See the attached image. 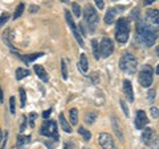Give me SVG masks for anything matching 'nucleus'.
I'll use <instances>...</instances> for the list:
<instances>
[{"mask_svg": "<svg viewBox=\"0 0 159 149\" xmlns=\"http://www.w3.org/2000/svg\"><path fill=\"white\" fill-rule=\"evenodd\" d=\"M40 133L45 137H52L54 141L60 140V135L57 132V123L54 120H45L40 128Z\"/></svg>", "mask_w": 159, "mask_h": 149, "instance_id": "nucleus-4", "label": "nucleus"}, {"mask_svg": "<svg viewBox=\"0 0 159 149\" xmlns=\"http://www.w3.org/2000/svg\"><path fill=\"white\" fill-rule=\"evenodd\" d=\"M117 8H109L107 12L105 15V23L107 25H110L111 23H114V20H116V16H117Z\"/></svg>", "mask_w": 159, "mask_h": 149, "instance_id": "nucleus-14", "label": "nucleus"}, {"mask_svg": "<svg viewBox=\"0 0 159 149\" xmlns=\"http://www.w3.org/2000/svg\"><path fill=\"white\" fill-rule=\"evenodd\" d=\"M60 2H62V3H69V0H60Z\"/></svg>", "mask_w": 159, "mask_h": 149, "instance_id": "nucleus-50", "label": "nucleus"}, {"mask_svg": "<svg viewBox=\"0 0 159 149\" xmlns=\"http://www.w3.org/2000/svg\"><path fill=\"white\" fill-rule=\"evenodd\" d=\"M129 33H130V27H129L127 19L121 17L117 21L116 25V40L121 44H126L129 40Z\"/></svg>", "mask_w": 159, "mask_h": 149, "instance_id": "nucleus-2", "label": "nucleus"}, {"mask_svg": "<svg viewBox=\"0 0 159 149\" xmlns=\"http://www.w3.org/2000/svg\"><path fill=\"white\" fill-rule=\"evenodd\" d=\"M147 124H148V119L146 116L145 111H142V110L137 111V117L134 120V126H135L137 130H143Z\"/></svg>", "mask_w": 159, "mask_h": 149, "instance_id": "nucleus-11", "label": "nucleus"}, {"mask_svg": "<svg viewBox=\"0 0 159 149\" xmlns=\"http://www.w3.org/2000/svg\"><path fill=\"white\" fill-rule=\"evenodd\" d=\"M111 124H113V128H114V132H116L117 137H118L121 141H123V135H122L121 130H119V124H118V120H117V117H116V116H113V117H111Z\"/></svg>", "mask_w": 159, "mask_h": 149, "instance_id": "nucleus-20", "label": "nucleus"}, {"mask_svg": "<svg viewBox=\"0 0 159 149\" xmlns=\"http://www.w3.org/2000/svg\"><path fill=\"white\" fill-rule=\"evenodd\" d=\"M84 17H85V21L89 25V28H90V31H93L98 24V13L90 4H86L85 12H84Z\"/></svg>", "mask_w": 159, "mask_h": 149, "instance_id": "nucleus-6", "label": "nucleus"}, {"mask_svg": "<svg viewBox=\"0 0 159 149\" xmlns=\"http://www.w3.org/2000/svg\"><path fill=\"white\" fill-rule=\"evenodd\" d=\"M96 117H97V113L96 112H90V113H86V116H85V121L88 124H93L94 120H96Z\"/></svg>", "mask_w": 159, "mask_h": 149, "instance_id": "nucleus-30", "label": "nucleus"}, {"mask_svg": "<svg viewBox=\"0 0 159 149\" xmlns=\"http://www.w3.org/2000/svg\"><path fill=\"white\" fill-rule=\"evenodd\" d=\"M72 11H73V15L76 17H80L82 15V12H81V7L78 6L77 3H72Z\"/></svg>", "mask_w": 159, "mask_h": 149, "instance_id": "nucleus-29", "label": "nucleus"}, {"mask_svg": "<svg viewBox=\"0 0 159 149\" xmlns=\"http://www.w3.org/2000/svg\"><path fill=\"white\" fill-rule=\"evenodd\" d=\"M27 123H28V117L24 115V116H23V120H21V126H20V132H24V131H25Z\"/></svg>", "mask_w": 159, "mask_h": 149, "instance_id": "nucleus-34", "label": "nucleus"}, {"mask_svg": "<svg viewBox=\"0 0 159 149\" xmlns=\"http://www.w3.org/2000/svg\"><path fill=\"white\" fill-rule=\"evenodd\" d=\"M92 48H93V54H94V58L99 59V42L98 40H92Z\"/></svg>", "mask_w": 159, "mask_h": 149, "instance_id": "nucleus-23", "label": "nucleus"}, {"mask_svg": "<svg viewBox=\"0 0 159 149\" xmlns=\"http://www.w3.org/2000/svg\"><path fill=\"white\" fill-rule=\"evenodd\" d=\"M36 117H37V113L36 112H31V113H29L28 121H29V127H31V128L34 127V120H36Z\"/></svg>", "mask_w": 159, "mask_h": 149, "instance_id": "nucleus-32", "label": "nucleus"}, {"mask_svg": "<svg viewBox=\"0 0 159 149\" xmlns=\"http://www.w3.org/2000/svg\"><path fill=\"white\" fill-rule=\"evenodd\" d=\"M2 147H0V149H6V145H7V141H8V133H6V137L2 140Z\"/></svg>", "mask_w": 159, "mask_h": 149, "instance_id": "nucleus-39", "label": "nucleus"}, {"mask_svg": "<svg viewBox=\"0 0 159 149\" xmlns=\"http://www.w3.org/2000/svg\"><path fill=\"white\" fill-rule=\"evenodd\" d=\"M146 24L154 31H159V11L148 9L146 12Z\"/></svg>", "mask_w": 159, "mask_h": 149, "instance_id": "nucleus-8", "label": "nucleus"}, {"mask_svg": "<svg viewBox=\"0 0 159 149\" xmlns=\"http://www.w3.org/2000/svg\"><path fill=\"white\" fill-rule=\"evenodd\" d=\"M60 126H61L64 132L72 133V128H70V126H69V123L66 121V119H65V116H64V113H60Z\"/></svg>", "mask_w": 159, "mask_h": 149, "instance_id": "nucleus-19", "label": "nucleus"}, {"mask_svg": "<svg viewBox=\"0 0 159 149\" xmlns=\"http://www.w3.org/2000/svg\"><path fill=\"white\" fill-rule=\"evenodd\" d=\"M61 74H62V79H68V65H66V61L65 59H61Z\"/></svg>", "mask_w": 159, "mask_h": 149, "instance_id": "nucleus-27", "label": "nucleus"}, {"mask_svg": "<svg viewBox=\"0 0 159 149\" xmlns=\"http://www.w3.org/2000/svg\"><path fill=\"white\" fill-rule=\"evenodd\" d=\"M4 102V95H3V90H2V86H0V103Z\"/></svg>", "mask_w": 159, "mask_h": 149, "instance_id": "nucleus-45", "label": "nucleus"}, {"mask_svg": "<svg viewBox=\"0 0 159 149\" xmlns=\"http://www.w3.org/2000/svg\"><path fill=\"white\" fill-rule=\"evenodd\" d=\"M51 112H52V110L44 111V112H43V117H44V119H45V120H47V119H48V116H49V115H51Z\"/></svg>", "mask_w": 159, "mask_h": 149, "instance_id": "nucleus-42", "label": "nucleus"}, {"mask_svg": "<svg viewBox=\"0 0 159 149\" xmlns=\"http://www.w3.org/2000/svg\"><path fill=\"white\" fill-rule=\"evenodd\" d=\"M69 120H70V123L73 124V126H76V124L78 123V111L76 110V108H72L70 112H69Z\"/></svg>", "mask_w": 159, "mask_h": 149, "instance_id": "nucleus-25", "label": "nucleus"}, {"mask_svg": "<svg viewBox=\"0 0 159 149\" xmlns=\"http://www.w3.org/2000/svg\"><path fill=\"white\" fill-rule=\"evenodd\" d=\"M2 38H3V41L7 44V45L9 46V49H12L13 50V46H12V40H13V33H12V31L11 29H7L6 32H4L3 34H2Z\"/></svg>", "mask_w": 159, "mask_h": 149, "instance_id": "nucleus-16", "label": "nucleus"}, {"mask_svg": "<svg viewBox=\"0 0 159 149\" xmlns=\"http://www.w3.org/2000/svg\"><path fill=\"white\" fill-rule=\"evenodd\" d=\"M37 11H39L37 6H31V7H29V12H31V13H36Z\"/></svg>", "mask_w": 159, "mask_h": 149, "instance_id": "nucleus-41", "label": "nucleus"}, {"mask_svg": "<svg viewBox=\"0 0 159 149\" xmlns=\"http://www.w3.org/2000/svg\"><path fill=\"white\" fill-rule=\"evenodd\" d=\"M138 61L131 53H125L119 59V69L127 74H134L137 71Z\"/></svg>", "mask_w": 159, "mask_h": 149, "instance_id": "nucleus-3", "label": "nucleus"}, {"mask_svg": "<svg viewBox=\"0 0 159 149\" xmlns=\"http://www.w3.org/2000/svg\"><path fill=\"white\" fill-rule=\"evenodd\" d=\"M44 56V53L43 52H39V53H32V54H27V56H23L21 57V61H24L28 65V63H31L33 62L34 59H37L40 57H43Z\"/></svg>", "mask_w": 159, "mask_h": 149, "instance_id": "nucleus-18", "label": "nucleus"}, {"mask_svg": "<svg viewBox=\"0 0 159 149\" xmlns=\"http://www.w3.org/2000/svg\"><path fill=\"white\" fill-rule=\"evenodd\" d=\"M150 113H151L152 117H159V110L157 107H151L150 108Z\"/></svg>", "mask_w": 159, "mask_h": 149, "instance_id": "nucleus-36", "label": "nucleus"}, {"mask_svg": "<svg viewBox=\"0 0 159 149\" xmlns=\"http://www.w3.org/2000/svg\"><path fill=\"white\" fill-rule=\"evenodd\" d=\"M94 3H96V6L99 9H102L103 7H105V3H103V0H94Z\"/></svg>", "mask_w": 159, "mask_h": 149, "instance_id": "nucleus-38", "label": "nucleus"}, {"mask_svg": "<svg viewBox=\"0 0 159 149\" xmlns=\"http://www.w3.org/2000/svg\"><path fill=\"white\" fill-rule=\"evenodd\" d=\"M155 74H158V75H159V63H158V66H157V70H155Z\"/></svg>", "mask_w": 159, "mask_h": 149, "instance_id": "nucleus-47", "label": "nucleus"}, {"mask_svg": "<svg viewBox=\"0 0 159 149\" xmlns=\"http://www.w3.org/2000/svg\"><path fill=\"white\" fill-rule=\"evenodd\" d=\"M29 74H31V73H29V70H28V69L17 67V69H16V73H15V77H16V79H17V81H21L23 78L28 77Z\"/></svg>", "mask_w": 159, "mask_h": 149, "instance_id": "nucleus-21", "label": "nucleus"}, {"mask_svg": "<svg viewBox=\"0 0 159 149\" xmlns=\"http://www.w3.org/2000/svg\"><path fill=\"white\" fill-rule=\"evenodd\" d=\"M154 2H155V0H143V4H145V6H150Z\"/></svg>", "mask_w": 159, "mask_h": 149, "instance_id": "nucleus-44", "label": "nucleus"}, {"mask_svg": "<svg viewBox=\"0 0 159 149\" xmlns=\"http://www.w3.org/2000/svg\"><path fill=\"white\" fill-rule=\"evenodd\" d=\"M19 94H20V107H25V102H27V95L24 88H19Z\"/></svg>", "mask_w": 159, "mask_h": 149, "instance_id": "nucleus-28", "label": "nucleus"}, {"mask_svg": "<svg viewBox=\"0 0 159 149\" xmlns=\"http://www.w3.org/2000/svg\"><path fill=\"white\" fill-rule=\"evenodd\" d=\"M78 133L82 136V138H84L85 141H89V140L92 138V133H90V131H88L86 128H84V127H80V128H78Z\"/></svg>", "mask_w": 159, "mask_h": 149, "instance_id": "nucleus-24", "label": "nucleus"}, {"mask_svg": "<svg viewBox=\"0 0 159 149\" xmlns=\"http://www.w3.org/2000/svg\"><path fill=\"white\" fill-rule=\"evenodd\" d=\"M3 140V133H2V130H0V141Z\"/></svg>", "mask_w": 159, "mask_h": 149, "instance_id": "nucleus-48", "label": "nucleus"}, {"mask_svg": "<svg viewBox=\"0 0 159 149\" xmlns=\"http://www.w3.org/2000/svg\"><path fill=\"white\" fill-rule=\"evenodd\" d=\"M29 141H31V136H29V135H28V136L20 135V136L17 137V149H23Z\"/></svg>", "mask_w": 159, "mask_h": 149, "instance_id": "nucleus-22", "label": "nucleus"}, {"mask_svg": "<svg viewBox=\"0 0 159 149\" xmlns=\"http://www.w3.org/2000/svg\"><path fill=\"white\" fill-rule=\"evenodd\" d=\"M98 143L102 149H117V145L114 143L113 137L109 133H99L98 135Z\"/></svg>", "mask_w": 159, "mask_h": 149, "instance_id": "nucleus-10", "label": "nucleus"}, {"mask_svg": "<svg viewBox=\"0 0 159 149\" xmlns=\"http://www.w3.org/2000/svg\"><path fill=\"white\" fill-rule=\"evenodd\" d=\"M123 92H125V96L129 102H134V91H133L131 82L129 79L123 81Z\"/></svg>", "mask_w": 159, "mask_h": 149, "instance_id": "nucleus-12", "label": "nucleus"}, {"mask_svg": "<svg viewBox=\"0 0 159 149\" xmlns=\"http://www.w3.org/2000/svg\"><path fill=\"white\" fill-rule=\"evenodd\" d=\"M65 19H66V23H68L69 28H70V31H72V33H73L74 38L77 40V42L80 44V46L84 48V46H85V44H84L82 36H81V34H80V31L77 29L76 24H74V21H73V17H72V15H70V12H69V11H65Z\"/></svg>", "mask_w": 159, "mask_h": 149, "instance_id": "nucleus-7", "label": "nucleus"}, {"mask_svg": "<svg viewBox=\"0 0 159 149\" xmlns=\"http://www.w3.org/2000/svg\"><path fill=\"white\" fill-rule=\"evenodd\" d=\"M24 8H25L24 3H20L19 6H17V8L15 9V12H13V20H16V19H19L20 16H21L23 12H24Z\"/></svg>", "mask_w": 159, "mask_h": 149, "instance_id": "nucleus-26", "label": "nucleus"}, {"mask_svg": "<svg viewBox=\"0 0 159 149\" xmlns=\"http://www.w3.org/2000/svg\"><path fill=\"white\" fill-rule=\"evenodd\" d=\"M114 50V44L109 37H103L101 40V44H99V54L103 58H107Z\"/></svg>", "mask_w": 159, "mask_h": 149, "instance_id": "nucleus-9", "label": "nucleus"}, {"mask_svg": "<svg viewBox=\"0 0 159 149\" xmlns=\"http://www.w3.org/2000/svg\"><path fill=\"white\" fill-rule=\"evenodd\" d=\"M147 96H148V102H152L155 99V90H148Z\"/></svg>", "mask_w": 159, "mask_h": 149, "instance_id": "nucleus-37", "label": "nucleus"}, {"mask_svg": "<svg viewBox=\"0 0 159 149\" xmlns=\"http://www.w3.org/2000/svg\"><path fill=\"white\" fill-rule=\"evenodd\" d=\"M9 112L12 115H15V112H16V108H15V96L9 98Z\"/></svg>", "mask_w": 159, "mask_h": 149, "instance_id": "nucleus-33", "label": "nucleus"}, {"mask_svg": "<svg viewBox=\"0 0 159 149\" xmlns=\"http://www.w3.org/2000/svg\"><path fill=\"white\" fill-rule=\"evenodd\" d=\"M9 20V15L7 12H3L2 15H0V28H3L4 25H6V23Z\"/></svg>", "mask_w": 159, "mask_h": 149, "instance_id": "nucleus-31", "label": "nucleus"}, {"mask_svg": "<svg viewBox=\"0 0 159 149\" xmlns=\"http://www.w3.org/2000/svg\"><path fill=\"white\" fill-rule=\"evenodd\" d=\"M151 149H159V137L157 138L155 141H154V144H152V148Z\"/></svg>", "mask_w": 159, "mask_h": 149, "instance_id": "nucleus-43", "label": "nucleus"}, {"mask_svg": "<svg viewBox=\"0 0 159 149\" xmlns=\"http://www.w3.org/2000/svg\"><path fill=\"white\" fill-rule=\"evenodd\" d=\"M138 16H139V8L137 7L135 9H134V13H131V17L133 19H138Z\"/></svg>", "mask_w": 159, "mask_h": 149, "instance_id": "nucleus-40", "label": "nucleus"}, {"mask_svg": "<svg viewBox=\"0 0 159 149\" xmlns=\"http://www.w3.org/2000/svg\"><path fill=\"white\" fill-rule=\"evenodd\" d=\"M155 50H157V54H158V56H159V45L157 46V49H155Z\"/></svg>", "mask_w": 159, "mask_h": 149, "instance_id": "nucleus-49", "label": "nucleus"}, {"mask_svg": "<svg viewBox=\"0 0 159 149\" xmlns=\"http://www.w3.org/2000/svg\"><path fill=\"white\" fill-rule=\"evenodd\" d=\"M64 149H73V145H72V144H65V145H64Z\"/></svg>", "mask_w": 159, "mask_h": 149, "instance_id": "nucleus-46", "label": "nucleus"}, {"mask_svg": "<svg viewBox=\"0 0 159 149\" xmlns=\"http://www.w3.org/2000/svg\"><path fill=\"white\" fill-rule=\"evenodd\" d=\"M78 69L81 70L82 73H88L89 70V63H88V57L86 54H81V57H80V61H78Z\"/></svg>", "mask_w": 159, "mask_h": 149, "instance_id": "nucleus-15", "label": "nucleus"}, {"mask_svg": "<svg viewBox=\"0 0 159 149\" xmlns=\"http://www.w3.org/2000/svg\"><path fill=\"white\" fill-rule=\"evenodd\" d=\"M152 75H154V70L150 65H145L142 67V70L139 71L138 75V81L141 83V86L143 87H150L152 83Z\"/></svg>", "mask_w": 159, "mask_h": 149, "instance_id": "nucleus-5", "label": "nucleus"}, {"mask_svg": "<svg viewBox=\"0 0 159 149\" xmlns=\"http://www.w3.org/2000/svg\"><path fill=\"white\" fill-rule=\"evenodd\" d=\"M152 137H154V133H152L151 128H145V130H143V133H142V141L148 145V144H151Z\"/></svg>", "mask_w": 159, "mask_h": 149, "instance_id": "nucleus-17", "label": "nucleus"}, {"mask_svg": "<svg viewBox=\"0 0 159 149\" xmlns=\"http://www.w3.org/2000/svg\"><path fill=\"white\" fill-rule=\"evenodd\" d=\"M119 104H121L122 110H123V112H125V116L129 117V108H127V106H126V103L123 102V100H121V102H119Z\"/></svg>", "mask_w": 159, "mask_h": 149, "instance_id": "nucleus-35", "label": "nucleus"}, {"mask_svg": "<svg viewBox=\"0 0 159 149\" xmlns=\"http://www.w3.org/2000/svg\"><path fill=\"white\" fill-rule=\"evenodd\" d=\"M137 36L139 38V41H141L146 48L152 46L154 42H155V40H157L155 31L151 29L146 23L141 21V20L137 21Z\"/></svg>", "mask_w": 159, "mask_h": 149, "instance_id": "nucleus-1", "label": "nucleus"}, {"mask_svg": "<svg viewBox=\"0 0 159 149\" xmlns=\"http://www.w3.org/2000/svg\"><path fill=\"white\" fill-rule=\"evenodd\" d=\"M33 70H34V73L37 74V77L41 79L43 82H48V79H49L48 73L45 71V69H44L41 65H34L33 66Z\"/></svg>", "mask_w": 159, "mask_h": 149, "instance_id": "nucleus-13", "label": "nucleus"}]
</instances>
